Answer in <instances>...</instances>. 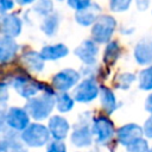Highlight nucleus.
<instances>
[{"instance_id": "2f4dec72", "label": "nucleus", "mask_w": 152, "mask_h": 152, "mask_svg": "<svg viewBox=\"0 0 152 152\" xmlns=\"http://www.w3.org/2000/svg\"><path fill=\"white\" fill-rule=\"evenodd\" d=\"M142 132L146 139H152V114L145 120L142 125Z\"/></svg>"}, {"instance_id": "9d476101", "label": "nucleus", "mask_w": 152, "mask_h": 152, "mask_svg": "<svg viewBox=\"0 0 152 152\" xmlns=\"http://www.w3.org/2000/svg\"><path fill=\"white\" fill-rule=\"evenodd\" d=\"M142 137H144L142 126H140L135 122H128V124L120 126L115 133L116 142L124 147L128 146L129 144H132L133 141H135Z\"/></svg>"}, {"instance_id": "9b49d317", "label": "nucleus", "mask_w": 152, "mask_h": 152, "mask_svg": "<svg viewBox=\"0 0 152 152\" xmlns=\"http://www.w3.org/2000/svg\"><path fill=\"white\" fill-rule=\"evenodd\" d=\"M99 44L91 38L84 39L74 51L75 56L86 65L96 64L99 56Z\"/></svg>"}, {"instance_id": "f257e3e1", "label": "nucleus", "mask_w": 152, "mask_h": 152, "mask_svg": "<svg viewBox=\"0 0 152 152\" xmlns=\"http://www.w3.org/2000/svg\"><path fill=\"white\" fill-rule=\"evenodd\" d=\"M24 108L34 121L49 119L52 110L56 108V90L52 88V86H48V88L39 95L28 99Z\"/></svg>"}, {"instance_id": "c9c22d12", "label": "nucleus", "mask_w": 152, "mask_h": 152, "mask_svg": "<svg viewBox=\"0 0 152 152\" xmlns=\"http://www.w3.org/2000/svg\"><path fill=\"white\" fill-rule=\"evenodd\" d=\"M145 110L152 114V93L146 97L145 100Z\"/></svg>"}, {"instance_id": "4468645a", "label": "nucleus", "mask_w": 152, "mask_h": 152, "mask_svg": "<svg viewBox=\"0 0 152 152\" xmlns=\"http://www.w3.org/2000/svg\"><path fill=\"white\" fill-rule=\"evenodd\" d=\"M21 63L24 69L31 72H42L45 66V59L40 52L34 50H26L21 53Z\"/></svg>"}, {"instance_id": "2eb2a0df", "label": "nucleus", "mask_w": 152, "mask_h": 152, "mask_svg": "<svg viewBox=\"0 0 152 152\" xmlns=\"http://www.w3.org/2000/svg\"><path fill=\"white\" fill-rule=\"evenodd\" d=\"M100 15H101V6L95 2H91L88 7L75 12V20L78 25L87 27V26H91Z\"/></svg>"}, {"instance_id": "a19ab883", "label": "nucleus", "mask_w": 152, "mask_h": 152, "mask_svg": "<svg viewBox=\"0 0 152 152\" xmlns=\"http://www.w3.org/2000/svg\"><path fill=\"white\" fill-rule=\"evenodd\" d=\"M151 46H152V42H151Z\"/></svg>"}, {"instance_id": "39448f33", "label": "nucleus", "mask_w": 152, "mask_h": 152, "mask_svg": "<svg viewBox=\"0 0 152 152\" xmlns=\"http://www.w3.org/2000/svg\"><path fill=\"white\" fill-rule=\"evenodd\" d=\"M19 137L27 147L33 148L46 146L51 140V134L48 126L40 124L39 121L31 122L24 131L19 133Z\"/></svg>"}, {"instance_id": "1a4fd4ad", "label": "nucleus", "mask_w": 152, "mask_h": 152, "mask_svg": "<svg viewBox=\"0 0 152 152\" xmlns=\"http://www.w3.org/2000/svg\"><path fill=\"white\" fill-rule=\"evenodd\" d=\"M30 119L31 116L28 115L27 110L24 107L12 106L8 109H6V115H5L6 127L11 131L20 133L31 124Z\"/></svg>"}, {"instance_id": "7ed1b4c3", "label": "nucleus", "mask_w": 152, "mask_h": 152, "mask_svg": "<svg viewBox=\"0 0 152 152\" xmlns=\"http://www.w3.org/2000/svg\"><path fill=\"white\" fill-rule=\"evenodd\" d=\"M8 83L10 86L13 87V89L18 93L19 96L26 100L36 96L38 93H42L48 88L46 83L33 78L31 75L25 72V70L12 75Z\"/></svg>"}, {"instance_id": "bb28decb", "label": "nucleus", "mask_w": 152, "mask_h": 152, "mask_svg": "<svg viewBox=\"0 0 152 152\" xmlns=\"http://www.w3.org/2000/svg\"><path fill=\"white\" fill-rule=\"evenodd\" d=\"M150 147L151 146L148 145V139L142 137L126 146V152H148Z\"/></svg>"}, {"instance_id": "412c9836", "label": "nucleus", "mask_w": 152, "mask_h": 152, "mask_svg": "<svg viewBox=\"0 0 152 152\" xmlns=\"http://www.w3.org/2000/svg\"><path fill=\"white\" fill-rule=\"evenodd\" d=\"M61 25V17L57 12H52L49 15L44 17L40 24V31L48 37H52L58 32Z\"/></svg>"}, {"instance_id": "20e7f679", "label": "nucleus", "mask_w": 152, "mask_h": 152, "mask_svg": "<svg viewBox=\"0 0 152 152\" xmlns=\"http://www.w3.org/2000/svg\"><path fill=\"white\" fill-rule=\"evenodd\" d=\"M93 116L89 115V112H86L80 115L77 122L72 126L71 133L69 135L71 145L77 148H88L91 147L94 141V135L90 128Z\"/></svg>"}, {"instance_id": "ddd939ff", "label": "nucleus", "mask_w": 152, "mask_h": 152, "mask_svg": "<svg viewBox=\"0 0 152 152\" xmlns=\"http://www.w3.org/2000/svg\"><path fill=\"white\" fill-rule=\"evenodd\" d=\"M23 20L13 13L0 14V33L6 37L15 38L21 33Z\"/></svg>"}, {"instance_id": "ea45409f", "label": "nucleus", "mask_w": 152, "mask_h": 152, "mask_svg": "<svg viewBox=\"0 0 152 152\" xmlns=\"http://www.w3.org/2000/svg\"><path fill=\"white\" fill-rule=\"evenodd\" d=\"M148 152H152V146L150 147V151H148Z\"/></svg>"}, {"instance_id": "0eeeda50", "label": "nucleus", "mask_w": 152, "mask_h": 152, "mask_svg": "<svg viewBox=\"0 0 152 152\" xmlns=\"http://www.w3.org/2000/svg\"><path fill=\"white\" fill-rule=\"evenodd\" d=\"M100 84L99 81L91 77H84L81 82L76 84L72 90V97L80 103H90L99 97Z\"/></svg>"}, {"instance_id": "f704fd0d", "label": "nucleus", "mask_w": 152, "mask_h": 152, "mask_svg": "<svg viewBox=\"0 0 152 152\" xmlns=\"http://www.w3.org/2000/svg\"><path fill=\"white\" fill-rule=\"evenodd\" d=\"M5 115H6V109H0V134H2L6 129Z\"/></svg>"}, {"instance_id": "473e14b6", "label": "nucleus", "mask_w": 152, "mask_h": 152, "mask_svg": "<svg viewBox=\"0 0 152 152\" xmlns=\"http://www.w3.org/2000/svg\"><path fill=\"white\" fill-rule=\"evenodd\" d=\"M15 0H0V14L8 13L14 8Z\"/></svg>"}, {"instance_id": "aec40b11", "label": "nucleus", "mask_w": 152, "mask_h": 152, "mask_svg": "<svg viewBox=\"0 0 152 152\" xmlns=\"http://www.w3.org/2000/svg\"><path fill=\"white\" fill-rule=\"evenodd\" d=\"M120 56H121V45L118 40L112 39L110 42H108L106 44V48H104V51L102 55L103 65L107 68L113 66L118 62Z\"/></svg>"}, {"instance_id": "f8f14e48", "label": "nucleus", "mask_w": 152, "mask_h": 152, "mask_svg": "<svg viewBox=\"0 0 152 152\" xmlns=\"http://www.w3.org/2000/svg\"><path fill=\"white\" fill-rule=\"evenodd\" d=\"M48 128H49V132L51 134V139H55V140H62L64 141L69 133H70V124L69 121L66 120V118L59 115V114H56V115H51L49 119H48Z\"/></svg>"}, {"instance_id": "4be33fe9", "label": "nucleus", "mask_w": 152, "mask_h": 152, "mask_svg": "<svg viewBox=\"0 0 152 152\" xmlns=\"http://www.w3.org/2000/svg\"><path fill=\"white\" fill-rule=\"evenodd\" d=\"M2 135L7 141V152H28L27 146L21 141L19 133L7 128L5 129Z\"/></svg>"}, {"instance_id": "dca6fc26", "label": "nucleus", "mask_w": 152, "mask_h": 152, "mask_svg": "<svg viewBox=\"0 0 152 152\" xmlns=\"http://www.w3.org/2000/svg\"><path fill=\"white\" fill-rule=\"evenodd\" d=\"M19 44L15 42L14 38L11 37H1L0 38V64H7L12 62L18 51H19Z\"/></svg>"}, {"instance_id": "b1692460", "label": "nucleus", "mask_w": 152, "mask_h": 152, "mask_svg": "<svg viewBox=\"0 0 152 152\" xmlns=\"http://www.w3.org/2000/svg\"><path fill=\"white\" fill-rule=\"evenodd\" d=\"M138 87L140 90L151 91L152 90V64L141 69L137 76Z\"/></svg>"}, {"instance_id": "f03ea898", "label": "nucleus", "mask_w": 152, "mask_h": 152, "mask_svg": "<svg viewBox=\"0 0 152 152\" xmlns=\"http://www.w3.org/2000/svg\"><path fill=\"white\" fill-rule=\"evenodd\" d=\"M90 128L94 135V141L96 145L107 146L109 148L110 144L115 139L116 128L114 122L110 120L109 115L104 113H99L93 116Z\"/></svg>"}, {"instance_id": "423d86ee", "label": "nucleus", "mask_w": 152, "mask_h": 152, "mask_svg": "<svg viewBox=\"0 0 152 152\" xmlns=\"http://www.w3.org/2000/svg\"><path fill=\"white\" fill-rule=\"evenodd\" d=\"M116 20L113 15L101 14L96 21L91 25L90 37L94 42L100 44H107L112 40V37L116 30Z\"/></svg>"}, {"instance_id": "c756f323", "label": "nucleus", "mask_w": 152, "mask_h": 152, "mask_svg": "<svg viewBox=\"0 0 152 152\" xmlns=\"http://www.w3.org/2000/svg\"><path fill=\"white\" fill-rule=\"evenodd\" d=\"M8 83L5 81L0 82V109H6V104L8 101Z\"/></svg>"}, {"instance_id": "4c0bfd02", "label": "nucleus", "mask_w": 152, "mask_h": 152, "mask_svg": "<svg viewBox=\"0 0 152 152\" xmlns=\"http://www.w3.org/2000/svg\"><path fill=\"white\" fill-rule=\"evenodd\" d=\"M89 152H101V151H100L99 146H93V147L89 150Z\"/></svg>"}, {"instance_id": "6ab92c4d", "label": "nucleus", "mask_w": 152, "mask_h": 152, "mask_svg": "<svg viewBox=\"0 0 152 152\" xmlns=\"http://www.w3.org/2000/svg\"><path fill=\"white\" fill-rule=\"evenodd\" d=\"M39 52L45 61H58L68 56L69 49L65 44L57 43V44H50L43 46Z\"/></svg>"}, {"instance_id": "72a5a7b5", "label": "nucleus", "mask_w": 152, "mask_h": 152, "mask_svg": "<svg viewBox=\"0 0 152 152\" xmlns=\"http://www.w3.org/2000/svg\"><path fill=\"white\" fill-rule=\"evenodd\" d=\"M135 6L139 11L144 12L150 7V0H135Z\"/></svg>"}, {"instance_id": "58836bf2", "label": "nucleus", "mask_w": 152, "mask_h": 152, "mask_svg": "<svg viewBox=\"0 0 152 152\" xmlns=\"http://www.w3.org/2000/svg\"><path fill=\"white\" fill-rule=\"evenodd\" d=\"M56 1H58V2H62V1H64V0H56Z\"/></svg>"}, {"instance_id": "f3484780", "label": "nucleus", "mask_w": 152, "mask_h": 152, "mask_svg": "<svg viewBox=\"0 0 152 152\" xmlns=\"http://www.w3.org/2000/svg\"><path fill=\"white\" fill-rule=\"evenodd\" d=\"M99 99H100L101 108H102L103 113L107 114V115L113 114L119 107L118 100H116V96H115L114 91L112 90V88H109V87H107L104 84H100Z\"/></svg>"}, {"instance_id": "7c9ffc66", "label": "nucleus", "mask_w": 152, "mask_h": 152, "mask_svg": "<svg viewBox=\"0 0 152 152\" xmlns=\"http://www.w3.org/2000/svg\"><path fill=\"white\" fill-rule=\"evenodd\" d=\"M65 1H66L68 6L71 10H74L75 12L81 11L91 4V0H65Z\"/></svg>"}, {"instance_id": "c85d7f7f", "label": "nucleus", "mask_w": 152, "mask_h": 152, "mask_svg": "<svg viewBox=\"0 0 152 152\" xmlns=\"http://www.w3.org/2000/svg\"><path fill=\"white\" fill-rule=\"evenodd\" d=\"M45 152H66V145L62 140L51 139L50 142L46 145Z\"/></svg>"}, {"instance_id": "a878e982", "label": "nucleus", "mask_w": 152, "mask_h": 152, "mask_svg": "<svg viewBox=\"0 0 152 152\" xmlns=\"http://www.w3.org/2000/svg\"><path fill=\"white\" fill-rule=\"evenodd\" d=\"M32 11L38 15L46 17L53 12V1L52 0H37L33 4Z\"/></svg>"}, {"instance_id": "5701e85b", "label": "nucleus", "mask_w": 152, "mask_h": 152, "mask_svg": "<svg viewBox=\"0 0 152 152\" xmlns=\"http://www.w3.org/2000/svg\"><path fill=\"white\" fill-rule=\"evenodd\" d=\"M75 100L72 95H70L68 91H59L56 93V109L59 113H68L70 112L75 106Z\"/></svg>"}, {"instance_id": "a211bd4d", "label": "nucleus", "mask_w": 152, "mask_h": 152, "mask_svg": "<svg viewBox=\"0 0 152 152\" xmlns=\"http://www.w3.org/2000/svg\"><path fill=\"white\" fill-rule=\"evenodd\" d=\"M133 56L135 62L139 65H150L152 64V46L151 42L142 39L140 40L133 51Z\"/></svg>"}, {"instance_id": "cd10ccee", "label": "nucleus", "mask_w": 152, "mask_h": 152, "mask_svg": "<svg viewBox=\"0 0 152 152\" xmlns=\"http://www.w3.org/2000/svg\"><path fill=\"white\" fill-rule=\"evenodd\" d=\"M132 5V0H109V10L115 13L126 12Z\"/></svg>"}, {"instance_id": "393cba45", "label": "nucleus", "mask_w": 152, "mask_h": 152, "mask_svg": "<svg viewBox=\"0 0 152 152\" xmlns=\"http://www.w3.org/2000/svg\"><path fill=\"white\" fill-rule=\"evenodd\" d=\"M137 81V76L132 72H121L118 74L114 80H113V84L116 89L120 90H127L131 88L132 83Z\"/></svg>"}, {"instance_id": "e433bc0d", "label": "nucleus", "mask_w": 152, "mask_h": 152, "mask_svg": "<svg viewBox=\"0 0 152 152\" xmlns=\"http://www.w3.org/2000/svg\"><path fill=\"white\" fill-rule=\"evenodd\" d=\"M37 0H15L17 4H19L20 6H27V5H32L34 4Z\"/></svg>"}, {"instance_id": "6e6552de", "label": "nucleus", "mask_w": 152, "mask_h": 152, "mask_svg": "<svg viewBox=\"0 0 152 152\" xmlns=\"http://www.w3.org/2000/svg\"><path fill=\"white\" fill-rule=\"evenodd\" d=\"M81 80V72L72 68H65L55 74L51 78V86L56 91H69L74 89Z\"/></svg>"}]
</instances>
